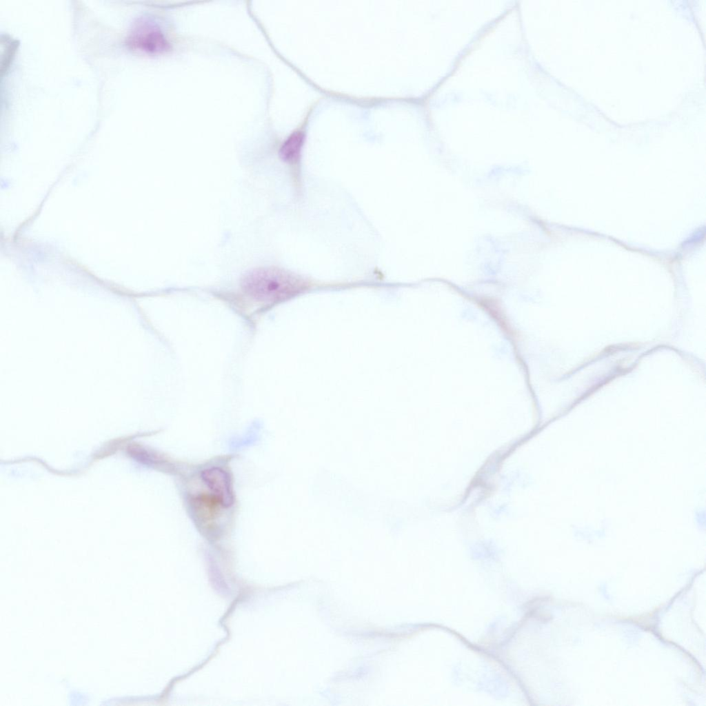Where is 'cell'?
Instances as JSON below:
<instances>
[{"label":"cell","instance_id":"1","mask_svg":"<svg viewBox=\"0 0 706 706\" xmlns=\"http://www.w3.org/2000/svg\"><path fill=\"white\" fill-rule=\"evenodd\" d=\"M241 285L251 297L270 303L291 298L307 287L301 277L275 268H258L247 272Z\"/></svg>","mask_w":706,"mask_h":706},{"label":"cell","instance_id":"2","mask_svg":"<svg viewBox=\"0 0 706 706\" xmlns=\"http://www.w3.org/2000/svg\"><path fill=\"white\" fill-rule=\"evenodd\" d=\"M128 44L132 48L148 54H158L170 49V44L161 27L148 18L139 19L132 29Z\"/></svg>","mask_w":706,"mask_h":706},{"label":"cell","instance_id":"3","mask_svg":"<svg viewBox=\"0 0 706 706\" xmlns=\"http://www.w3.org/2000/svg\"><path fill=\"white\" fill-rule=\"evenodd\" d=\"M201 478L214 494L216 501L223 507H228L234 503V494L228 474L219 467H211L203 470Z\"/></svg>","mask_w":706,"mask_h":706},{"label":"cell","instance_id":"4","mask_svg":"<svg viewBox=\"0 0 706 706\" xmlns=\"http://www.w3.org/2000/svg\"><path fill=\"white\" fill-rule=\"evenodd\" d=\"M304 143V135L300 131L292 133L283 142L279 154L281 158L288 163H295L300 158Z\"/></svg>","mask_w":706,"mask_h":706}]
</instances>
